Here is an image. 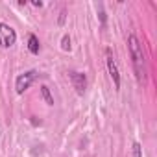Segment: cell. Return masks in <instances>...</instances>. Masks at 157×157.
I'll return each instance as SVG.
<instances>
[{"instance_id": "1", "label": "cell", "mask_w": 157, "mask_h": 157, "mask_svg": "<svg viewBox=\"0 0 157 157\" xmlns=\"http://www.w3.org/2000/svg\"><path fill=\"white\" fill-rule=\"evenodd\" d=\"M128 48H129V54H131V61H133V68H135L137 78L139 80H144L146 78V59H144L142 44H140V41L135 33H131L128 37Z\"/></svg>"}, {"instance_id": "2", "label": "cell", "mask_w": 157, "mask_h": 157, "mask_svg": "<svg viewBox=\"0 0 157 157\" xmlns=\"http://www.w3.org/2000/svg\"><path fill=\"white\" fill-rule=\"evenodd\" d=\"M37 76H39L37 70H26V72L19 74V76H17V80H15V91H17V94L26 93V91L32 87V83L37 80Z\"/></svg>"}, {"instance_id": "3", "label": "cell", "mask_w": 157, "mask_h": 157, "mask_svg": "<svg viewBox=\"0 0 157 157\" xmlns=\"http://www.w3.org/2000/svg\"><path fill=\"white\" fill-rule=\"evenodd\" d=\"M15 43H17V32L8 22H0V46L10 48Z\"/></svg>"}, {"instance_id": "9", "label": "cell", "mask_w": 157, "mask_h": 157, "mask_svg": "<svg viewBox=\"0 0 157 157\" xmlns=\"http://www.w3.org/2000/svg\"><path fill=\"white\" fill-rule=\"evenodd\" d=\"M133 157H142V146L140 142H133Z\"/></svg>"}, {"instance_id": "12", "label": "cell", "mask_w": 157, "mask_h": 157, "mask_svg": "<svg viewBox=\"0 0 157 157\" xmlns=\"http://www.w3.org/2000/svg\"><path fill=\"white\" fill-rule=\"evenodd\" d=\"M32 4H33L35 8H41V6H43V2H41V0H33V2H32Z\"/></svg>"}, {"instance_id": "8", "label": "cell", "mask_w": 157, "mask_h": 157, "mask_svg": "<svg viewBox=\"0 0 157 157\" xmlns=\"http://www.w3.org/2000/svg\"><path fill=\"white\" fill-rule=\"evenodd\" d=\"M61 48H63L65 52H68V50H70V37H68L67 33L61 37Z\"/></svg>"}, {"instance_id": "7", "label": "cell", "mask_w": 157, "mask_h": 157, "mask_svg": "<svg viewBox=\"0 0 157 157\" xmlns=\"http://www.w3.org/2000/svg\"><path fill=\"white\" fill-rule=\"evenodd\" d=\"M41 96L44 98V102H46L48 105H54V98H52V94H50V89H48L46 85H41Z\"/></svg>"}, {"instance_id": "4", "label": "cell", "mask_w": 157, "mask_h": 157, "mask_svg": "<svg viewBox=\"0 0 157 157\" xmlns=\"http://www.w3.org/2000/svg\"><path fill=\"white\" fill-rule=\"evenodd\" d=\"M68 78H70V82H72L76 93L78 94H83L85 89H87V78H85V74L83 72H78V70H70Z\"/></svg>"}, {"instance_id": "6", "label": "cell", "mask_w": 157, "mask_h": 157, "mask_svg": "<svg viewBox=\"0 0 157 157\" xmlns=\"http://www.w3.org/2000/svg\"><path fill=\"white\" fill-rule=\"evenodd\" d=\"M28 50L32 54H39V50H41V44H39V39H37L35 33H30L28 35Z\"/></svg>"}, {"instance_id": "5", "label": "cell", "mask_w": 157, "mask_h": 157, "mask_svg": "<svg viewBox=\"0 0 157 157\" xmlns=\"http://www.w3.org/2000/svg\"><path fill=\"white\" fill-rule=\"evenodd\" d=\"M105 61H107V70H109V74H111V78H113L115 87L120 89V72H118V67H117V63H115V59H113L111 48L105 50Z\"/></svg>"}, {"instance_id": "11", "label": "cell", "mask_w": 157, "mask_h": 157, "mask_svg": "<svg viewBox=\"0 0 157 157\" xmlns=\"http://www.w3.org/2000/svg\"><path fill=\"white\" fill-rule=\"evenodd\" d=\"M65 15H67L65 11H61V13H59V24H63V22H65Z\"/></svg>"}, {"instance_id": "10", "label": "cell", "mask_w": 157, "mask_h": 157, "mask_svg": "<svg viewBox=\"0 0 157 157\" xmlns=\"http://www.w3.org/2000/svg\"><path fill=\"white\" fill-rule=\"evenodd\" d=\"M100 21H102V24H105V13H104V10H100Z\"/></svg>"}]
</instances>
